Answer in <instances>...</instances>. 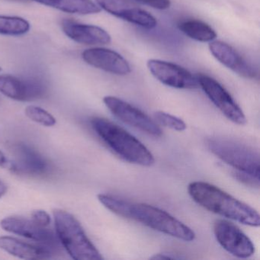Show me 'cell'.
Segmentation results:
<instances>
[{
	"instance_id": "cell-29",
	"label": "cell",
	"mask_w": 260,
	"mask_h": 260,
	"mask_svg": "<svg viewBox=\"0 0 260 260\" xmlns=\"http://www.w3.org/2000/svg\"><path fill=\"white\" fill-rule=\"evenodd\" d=\"M1 71H2V68H1V67H0V72H1Z\"/></svg>"
},
{
	"instance_id": "cell-1",
	"label": "cell",
	"mask_w": 260,
	"mask_h": 260,
	"mask_svg": "<svg viewBox=\"0 0 260 260\" xmlns=\"http://www.w3.org/2000/svg\"><path fill=\"white\" fill-rule=\"evenodd\" d=\"M98 199L107 209L120 217L184 241H192L196 238L191 228L160 208L148 204L128 202L111 194H99Z\"/></svg>"
},
{
	"instance_id": "cell-3",
	"label": "cell",
	"mask_w": 260,
	"mask_h": 260,
	"mask_svg": "<svg viewBox=\"0 0 260 260\" xmlns=\"http://www.w3.org/2000/svg\"><path fill=\"white\" fill-rule=\"evenodd\" d=\"M91 124L97 135L118 154L130 164L151 167L155 159L151 152L135 136L109 120L92 118Z\"/></svg>"
},
{
	"instance_id": "cell-6",
	"label": "cell",
	"mask_w": 260,
	"mask_h": 260,
	"mask_svg": "<svg viewBox=\"0 0 260 260\" xmlns=\"http://www.w3.org/2000/svg\"><path fill=\"white\" fill-rule=\"evenodd\" d=\"M196 77L199 87L202 88L207 96L228 119L239 125L246 124V118L243 111L221 84L205 74H199Z\"/></svg>"
},
{
	"instance_id": "cell-2",
	"label": "cell",
	"mask_w": 260,
	"mask_h": 260,
	"mask_svg": "<svg viewBox=\"0 0 260 260\" xmlns=\"http://www.w3.org/2000/svg\"><path fill=\"white\" fill-rule=\"evenodd\" d=\"M188 191L194 202L211 212L247 226H259V214L254 208L215 185L193 182L188 185Z\"/></svg>"
},
{
	"instance_id": "cell-12",
	"label": "cell",
	"mask_w": 260,
	"mask_h": 260,
	"mask_svg": "<svg viewBox=\"0 0 260 260\" xmlns=\"http://www.w3.org/2000/svg\"><path fill=\"white\" fill-rule=\"evenodd\" d=\"M46 86L39 79H21L12 75H0V92L16 101H31L42 98Z\"/></svg>"
},
{
	"instance_id": "cell-16",
	"label": "cell",
	"mask_w": 260,
	"mask_h": 260,
	"mask_svg": "<svg viewBox=\"0 0 260 260\" xmlns=\"http://www.w3.org/2000/svg\"><path fill=\"white\" fill-rule=\"evenodd\" d=\"M17 160L10 164L14 171L31 175H42L48 170L47 161L36 150L24 144H19L15 148Z\"/></svg>"
},
{
	"instance_id": "cell-8",
	"label": "cell",
	"mask_w": 260,
	"mask_h": 260,
	"mask_svg": "<svg viewBox=\"0 0 260 260\" xmlns=\"http://www.w3.org/2000/svg\"><path fill=\"white\" fill-rule=\"evenodd\" d=\"M214 233L219 244L234 256L249 258L255 252L252 240L232 222L223 219L216 220Z\"/></svg>"
},
{
	"instance_id": "cell-24",
	"label": "cell",
	"mask_w": 260,
	"mask_h": 260,
	"mask_svg": "<svg viewBox=\"0 0 260 260\" xmlns=\"http://www.w3.org/2000/svg\"><path fill=\"white\" fill-rule=\"evenodd\" d=\"M138 4L148 6L156 10H164L170 8L171 5L170 0H133Z\"/></svg>"
},
{
	"instance_id": "cell-11",
	"label": "cell",
	"mask_w": 260,
	"mask_h": 260,
	"mask_svg": "<svg viewBox=\"0 0 260 260\" xmlns=\"http://www.w3.org/2000/svg\"><path fill=\"white\" fill-rule=\"evenodd\" d=\"M97 5L109 14L147 29L154 28L156 19L148 12L139 8L133 0H95Z\"/></svg>"
},
{
	"instance_id": "cell-19",
	"label": "cell",
	"mask_w": 260,
	"mask_h": 260,
	"mask_svg": "<svg viewBox=\"0 0 260 260\" xmlns=\"http://www.w3.org/2000/svg\"><path fill=\"white\" fill-rule=\"evenodd\" d=\"M178 28L190 39L201 42H211L217 38L215 31L205 22L196 19L184 21Z\"/></svg>"
},
{
	"instance_id": "cell-7",
	"label": "cell",
	"mask_w": 260,
	"mask_h": 260,
	"mask_svg": "<svg viewBox=\"0 0 260 260\" xmlns=\"http://www.w3.org/2000/svg\"><path fill=\"white\" fill-rule=\"evenodd\" d=\"M103 103L106 107L124 124L154 137H160L162 130L148 115H146L138 108L132 106L127 102L115 96H106Z\"/></svg>"
},
{
	"instance_id": "cell-4",
	"label": "cell",
	"mask_w": 260,
	"mask_h": 260,
	"mask_svg": "<svg viewBox=\"0 0 260 260\" xmlns=\"http://www.w3.org/2000/svg\"><path fill=\"white\" fill-rule=\"evenodd\" d=\"M56 234L59 241L76 260H102L103 255L88 238L82 225L68 211L54 209Z\"/></svg>"
},
{
	"instance_id": "cell-14",
	"label": "cell",
	"mask_w": 260,
	"mask_h": 260,
	"mask_svg": "<svg viewBox=\"0 0 260 260\" xmlns=\"http://www.w3.org/2000/svg\"><path fill=\"white\" fill-rule=\"evenodd\" d=\"M209 49L212 55L220 63L240 77L247 79L256 77L257 72L255 68L231 45L220 41H212L209 44Z\"/></svg>"
},
{
	"instance_id": "cell-27",
	"label": "cell",
	"mask_w": 260,
	"mask_h": 260,
	"mask_svg": "<svg viewBox=\"0 0 260 260\" xmlns=\"http://www.w3.org/2000/svg\"><path fill=\"white\" fill-rule=\"evenodd\" d=\"M8 159H7L4 153L0 150V166L1 167H8Z\"/></svg>"
},
{
	"instance_id": "cell-10",
	"label": "cell",
	"mask_w": 260,
	"mask_h": 260,
	"mask_svg": "<svg viewBox=\"0 0 260 260\" xmlns=\"http://www.w3.org/2000/svg\"><path fill=\"white\" fill-rule=\"evenodd\" d=\"M0 225L6 231L42 243L48 247H57L60 244L57 234L54 231L36 224L31 219L10 216L3 219Z\"/></svg>"
},
{
	"instance_id": "cell-28",
	"label": "cell",
	"mask_w": 260,
	"mask_h": 260,
	"mask_svg": "<svg viewBox=\"0 0 260 260\" xmlns=\"http://www.w3.org/2000/svg\"><path fill=\"white\" fill-rule=\"evenodd\" d=\"M7 186L3 181L0 180V198H2L7 193Z\"/></svg>"
},
{
	"instance_id": "cell-20",
	"label": "cell",
	"mask_w": 260,
	"mask_h": 260,
	"mask_svg": "<svg viewBox=\"0 0 260 260\" xmlns=\"http://www.w3.org/2000/svg\"><path fill=\"white\" fill-rule=\"evenodd\" d=\"M30 28L29 22L23 18L0 15V35L2 36H24Z\"/></svg>"
},
{
	"instance_id": "cell-18",
	"label": "cell",
	"mask_w": 260,
	"mask_h": 260,
	"mask_svg": "<svg viewBox=\"0 0 260 260\" xmlns=\"http://www.w3.org/2000/svg\"><path fill=\"white\" fill-rule=\"evenodd\" d=\"M45 7L57 9L69 14H97L101 9L92 0H46Z\"/></svg>"
},
{
	"instance_id": "cell-23",
	"label": "cell",
	"mask_w": 260,
	"mask_h": 260,
	"mask_svg": "<svg viewBox=\"0 0 260 260\" xmlns=\"http://www.w3.org/2000/svg\"><path fill=\"white\" fill-rule=\"evenodd\" d=\"M31 220L39 226L48 228L51 223V217L43 210H36L31 213Z\"/></svg>"
},
{
	"instance_id": "cell-22",
	"label": "cell",
	"mask_w": 260,
	"mask_h": 260,
	"mask_svg": "<svg viewBox=\"0 0 260 260\" xmlns=\"http://www.w3.org/2000/svg\"><path fill=\"white\" fill-rule=\"evenodd\" d=\"M154 118L161 125L173 130L183 132L186 129V124L181 118L167 112H161V111L155 112Z\"/></svg>"
},
{
	"instance_id": "cell-21",
	"label": "cell",
	"mask_w": 260,
	"mask_h": 260,
	"mask_svg": "<svg viewBox=\"0 0 260 260\" xmlns=\"http://www.w3.org/2000/svg\"><path fill=\"white\" fill-rule=\"evenodd\" d=\"M25 115L31 121L46 127H52L56 124L54 116L45 109L36 106H29L25 110Z\"/></svg>"
},
{
	"instance_id": "cell-25",
	"label": "cell",
	"mask_w": 260,
	"mask_h": 260,
	"mask_svg": "<svg viewBox=\"0 0 260 260\" xmlns=\"http://www.w3.org/2000/svg\"><path fill=\"white\" fill-rule=\"evenodd\" d=\"M234 176L236 179L245 185L252 187L259 186V179H256L247 173H242V172L236 170L235 173H234Z\"/></svg>"
},
{
	"instance_id": "cell-15",
	"label": "cell",
	"mask_w": 260,
	"mask_h": 260,
	"mask_svg": "<svg viewBox=\"0 0 260 260\" xmlns=\"http://www.w3.org/2000/svg\"><path fill=\"white\" fill-rule=\"evenodd\" d=\"M61 28L69 39L81 45H107L112 41L110 35L103 28L95 25L78 23L72 19H63Z\"/></svg>"
},
{
	"instance_id": "cell-9",
	"label": "cell",
	"mask_w": 260,
	"mask_h": 260,
	"mask_svg": "<svg viewBox=\"0 0 260 260\" xmlns=\"http://www.w3.org/2000/svg\"><path fill=\"white\" fill-rule=\"evenodd\" d=\"M147 65L152 75L166 86L182 89L199 88L197 77L179 65L156 59H150Z\"/></svg>"
},
{
	"instance_id": "cell-17",
	"label": "cell",
	"mask_w": 260,
	"mask_h": 260,
	"mask_svg": "<svg viewBox=\"0 0 260 260\" xmlns=\"http://www.w3.org/2000/svg\"><path fill=\"white\" fill-rule=\"evenodd\" d=\"M0 249L24 259L50 258L52 251L47 246L30 244L11 237H0Z\"/></svg>"
},
{
	"instance_id": "cell-26",
	"label": "cell",
	"mask_w": 260,
	"mask_h": 260,
	"mask_svg": "<svg viewBox=\"0 0 260 260\" xmlns=\"http://www.w3.org/2000/svg\"><path fill=\"white\" fill-rule=\"evenodd\" d=\"M182 257L176 256L175 254L170 253V252H162V253H158L151 257L153 259H168V258H181Z\"/></svg>"
},
{
	"instance_id": "cell-5",
	"label": "cell",
	"mask_w": 260,
	"mask_h": 260,
	"mask_svg": "<svg viewBox=\"0 0 260 260\" xmlns=\"http://www.w3.org/2000/svg\"><path fill=\"white\" fill-rule=\"evenodd\" d=\"M206 146L213 154L237 171L259 179V154L252 147L220 137L208 138Z\"/></svg>"
},
{
	"instance_id": "cell-13",
	"label": "cell",
	"mask_w": 260,
	"mask_h": 260,
	"mask_svg": "<svg viewBox=\"0 0 260 260\" xmlns=\"http://www.w3.org/2000/svg\"><path fill=\"white\" fill-rule=\"evenodd\" d=\"M87 64L115 75H127L132 72L128 62L116 51L103 48H89L82 53Z\"/></svg>"
}]
</instances>
